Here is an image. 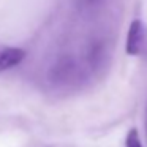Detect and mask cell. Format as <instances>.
Wrapping results in <instances>:
<instances>
[{"label":"cell","instance_id":"obj_5","mask_svg":"<svg viewBox=\"0 0 147 147\" xmlns=\"http://www.w3.org/2000/svg\"><path fill=\"white\" fill-rule=\"evenodd\" d=\"M89 2H93V0H89Z\"/></svg>","mask_w":147,"mask_h":147},{"label":"cell","instance_id":"obj_3","mask_svg":"<svg viewBox=\"0 0 147 147\" xmlns=\"http://www.w3.org/2000/svg\"><path fill=\"white\" fill-rule=\"evenodd\" d=\"M125 147H142L138 130H134V128H133V130L128 131L127 139H125Z\"/></svg>","mask_w":147,"mask_h":147},{"label":"cell","instance_id":"obj_2","mask_svg":"<svg viewBox=\"0 0 147 147\" xmlns=\"http://www.w3.org/2000/svg\"><path fill=\"white\" fill-rule=\"evenodd\" d=\"M26 59V51L16 46H0V73L18 67Z\"/></svg>","mask_w":147,"mask_h":147},{"label":"cell","instance_id":"obj_4","mask_svg":"<svg viewBox=\"0 0 147 147\" xmlns=\"http://www.w3.org/2000/svg\"><path fill=\"white\" fill-rule=\"evenodd\" d=\"M146 134H147V109H146Z\"/></svg>","mask_w":147,"mask_h":147},{"label":"cell","instance_id":"obj_1","mask_svg":"<svg viewBox=\"0 0 147 147\" xmlns=\"http://www.w3.org/2000/svg\"><path fill=\"white\" fill-rule=\"evenodd\" d=\"M146 26L141 19H134L130 24V29H128V35H127V46H125V51L128 55H139L144 49L146 45Z\"/></svg>","mask_w":147,"mask_h":147}]
</instances>
